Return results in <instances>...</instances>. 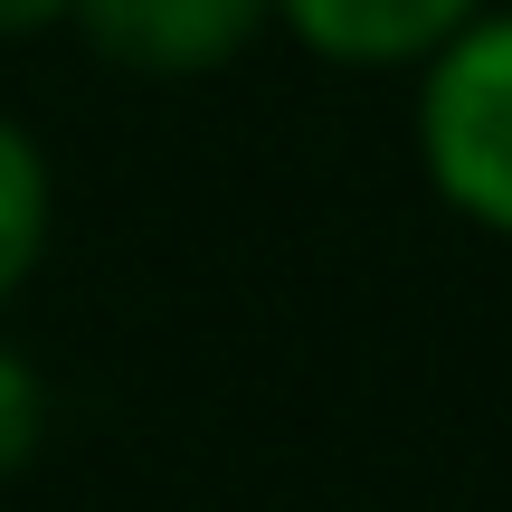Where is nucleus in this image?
<instances>
[{
  "label": "nucleus",
  "instance_id": "1",
  "mask_svg": "<svg viewBox=\"0 0 512 512\" xmlns=\"http://www.w3.org/2000/svg\"><path fill=\"white\" fill-rule=\"evenodd\" d=\"M418 152L465 219L512 238V19H475L427 57Z\"/></svg>",
  "mask_w": 512,
  "mask_h": 512
},
{
  "label": "nucleus",
  "instance_id": "2",
  "mask_svg": "<svg viewBox=\"0 0 512 512\" xmlns=\"http://www.w3.org/2000/svg\"><path fill=\"white\" fill-rule=\"evenodd\" d=\"M76 19L133 76H209L275 19V0H76Z\"/></svg>",
  "mask_w": 512,
  "mask_h": 512
},
{
  "label": "nucleus",
  "instance_id": "3",
  "mask_svg": "<svg viewBox=\"0 0 512 512\" xmlns=\"http://www.w3.org/2000/svg\"><path fill=\"white\" fill-rule=\"evenodd\" d=\"M275 19H294V38L342 67H408L475 29L484 0H275Z\"/></svg>",
  "mask_w": 512,
  "mask_h": 512
},
{
  "label": "nucleus",
  "instance_id": "4",
  "mask_svg": "<svg viewBox=\"0 0 512 512\" xmlns=\"http://www.w3.org/2000/svg\"><path fill=\"white\" fill-rule=\"evenodd\" d=\"M38 247H48V162L19 124H0V304L29 285Z\"/></svg>",
  "mask_w": 512,
  "mask_h": 512
},
{
  "label": "nucleus",
  "instance_id": "5",
  "mask_svg": "<svg viewBox=\"0 0 512 512\" xmlns=\"http://www.w3.org/2000/svg\"><path fill=\"white\" fill-rule=\"evenodd\" d=\"M38 437H48V389H38V370L0 342V475H19V465L38 456Z\"/></svg>",
  "mask_w": 512,
  "mask_h": 512
},
{
  "label": "nucleus",
  "instance_id": "6",
  "mask_svg": "<svg viewBox=\"0 0 512 512\" xmlns=\"http://www.w3.org/2000/svg\"><path fill=\"white\" fill-rule=\"evenodd\" d=\"M76 19V0H0V38H29V29H57Z\"/></svg>",
  "mask_w": 512,
  "mask_h": 512
}]
</instances>
